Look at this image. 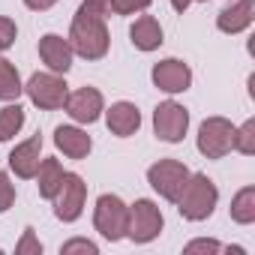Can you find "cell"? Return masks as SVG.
Returning <instances> with one entry per match:
<instances>
[{
  "label": "cell",
  "mask_w": 255,
  "mask_h": 255,
  "mask_svg": "<svg viewBox=\"0 0 255 255\" xmlns=\"http://www.w3.org/2000/svg\"><path fill=\"white\" fill-rule=\"evenodd\" d=\"M24 120H27V114H24V108L18 102H9V105L0 108V144L12 141L24 129Z\"/></svg>",
  "instance_id": "20"
},
{
  "label": "cell",
  "mask_w": 255,
  "mask_h": 255,
  "mask_svg": "<svg viewBox=\"0 0 255 255\" xmlns=\"http://www.w3.org/2000/svg\"><path fill=\"white\" fill-rule=\"evenodd\" d=\"M174 204H177V210L186 222H204V219L213 216V210L219 204V189L207 174L195 171V174H189V180L180 189Z\"/></svg>",
  "instance_id": "2"
},
{
  "label": "cell",
  "mask_w": 255,
  "mask_h": 255,
  "mask_svg": "<svg viewBox=\"0 0 255 255\" xmlns=\"http://www.w3.org/2000/svg\"><path fill=\"white\" fill-rule=\"evenodd\" d=\"M66 114L75 120V123H96L105 111V99L96 87H78L72 93H66V102H63Z\"/></svg>",
  "instance_id": "11"
},
{
  "label": "cell",
  "mask_w": 255,
  "mask_h": 255,
  "mask_svg": "<svg viewBox=\"0 0 255 255\" xmlns=\"http://www.w3.org/2000/svg\"><path fill=\"white\" fill-rule=\"evenodd\" d=\"M21 93H24V84H21L15 63L0 57V102H18Z\"/></svg>",
  "instance_id": "19"
},
{
  "label": "cell",
  "mask_w": 255,
  "mask_h": 255,
  "mask_svg": "<svg viewBox=\"0 0 255 255\" xmlns=\"http://www.w3.org/2000/svg\"><path fill=\"white\" fill-rule=\"evenodd\" d=\"M165 216L150 198H135L129 204V219H126V237L132 243H150L162 234Z\"/></svg>",
  "instance_id": "4"
},
{
  "label": "cell",
  "mask_w": 255,
  "mask_h": 255,
  "mask_svg": "<svg viewBox=\"0 0 255 255\" xmlns=\"http://www.w3.org/2000/svg\"><path fill=\"white\" fill-rule=\"evenodd\" d=\"M153 0H108V9L114 15H135V12H144Z\"/></svg>",
  "instance_id": "23"
},
{
  "label": "cell",
  "mask_w": 255,
  "mask_h": 255,
  "mask_svg": "<svg viewBox=\"0 0 255 255\" xmlns=\"http://www.w3.org/2000/svg\"><path fill=\"white\" fill-rule=\"evenodd\" d=\"M198 153L207 159H222L234 150V123L225 117H207L195 135Z\"/></svg>",
  "instance_id": "5"
},
{
  "label": "cell",
  "mask_w": 255,
  "mask_h": 255,
  "mask_svg": "<svg viewBox=\"0 0 255 255\" xmlns=\"http://www.w3.org/2000/svg\"><path fill=\"white\" fill-rule=\"evenodd\" d=\"M171 6H174V12H186L192 6V0H171Z\"/></svg>",
  "instance_id": "30"
},
{
  "label": "cell",
  "mask_w": 255,
  "mask_h": 255,
  "mask_svg": "<svg viewBox=\"0 0 255 255\" xmlns=\"http://www.w3.org/2000/svg\"><path fill=\"white\" fill-rule=\"evenodd\" d=\"M24 93H27V99L36 108L54 111V108H63L66 93H69V84L57 72H33L27 78V84H24Z\"/></svg>",
  "instance_id": "6"
},
{
  "label": "cell",
  "mask_w": 255,
  "mask_h": 255,
  "mask_svg": "<svg viewBox=\"0 0 255 255\" xmlns=\"http://www.w3.org/2000/svg\"><path fill=\"white\" fill-rule=\"evenodd\" d=\"M126 219H129V204H126L120 195L105 192V195L96 198V207H93V228H96L105 240H111V243L123 240V237H126Z\"/></svg>",
  "instance_id": "3"
},
{
  "label": "cell",
  "mask_w": 255,
  "mask_h": 255,
  "mask_svg": "<svg viewBox=\"0 0 255 255\" xmlns=\"http://www.w3.org/2000/svg\"><path fill=\"white\" fill-rule=\"evenodd\" d=\"M129 42L138 48V51H156L162 42H165V33H162V24L153 18V15H138L129 27Z\"/></svg>",
  "instance_id": "17"
},
{
  "label": "cell",
  "mask_w": 255,
  "mask_h": 255,
  "mask_svg": "<svg viewBox=\"0 0 255 255\" xmlns=\"http://www.w3.org/2000/svg\"><path fill=\"white\" fill-rule=\"evenodd\" d=\"M231 219L237 225H252L255 222V186H243L231 198Z\"/></svg>",
  "instance_id": "21"
},
{
  "label": "cell",
  "mask_w": 255,
  "mask_h": 255,
  "mask_svg": "<svg viewBox=\"0 0 255 255\" xmlns=\"http://www.w3.org/2000/svg\"><path fill=\"white\" fill-rule=\"evenodd\" d=\"M153 132L165 144H180L189 132V111L174 99L159 102L153 108Z\"/></svg>",
  "instance_id": "8"
},
{
  "label": "cell",
  "mask_w": 255,
  "mask_h": 255,
  "mask_svg": "<svg viewBox=\"0 0 255 255\" xmlns=\"http://www.w3.org/2000/svg\"><path fill=\"white\" fill-rule=\"evenodd\" d=\"M150 78H153V84L162 90V93H186L189 87H192V69H189V63H183L180 57H165V60H159V63H153V69H150Z\"/></svg>",
  "instance_id": "10"
},
{
  "label": "cell",
  "mask_w": 255,
  "mask_h": 255,
  "mask_svg": "<svg viewBox=\"0 0 255 255\" xmlns=\"http://www.w3.org/2000/svg\"><path fill=\"white\" fill-rule=\"evenodd\" d=\"M72 252H87V255H96V252H99V246H96L93 240H87V237H72V240H66V243L60 246V255H72Z\"/></svg>",
  "instance_id": "26"
},
{
  "label": "cell",
  "mask_w": 255,
  "mask_h": 255,
  "mask_svg": "<svg viewBox=\"0 0 255 255\" xmlns=\"http://www.w3.org/2000/svg\"><path fill=\"white\" fill-rule=\"evenodd\" d=\"M54 216L60 222H75L81 219L84 213V204H87V183L81 174L75 171H63V180H60V189L54 192Z\"/></svg>",
  "instance_id": "7"
},
{
  "label": "cell",
  "mask_w": 255,
  "mask_h": 255,
  "mask_svg": "<svg viewBox=\"0 0 255 255\" xmlns=\"http://www.w3.org/2000/svg\"><path fill=\"white\" fill-rule=\"evenodd\" d=\"M252 21H255V0H231V3L225 9H219V15H216V27L222 33H228V36L249 30Z\"/></svg>",
  "instance_id": "15"
},
{
  "label": "cell",
  "mask_w": 255,
  "mask_h": 255,
  "mask_svg": "<svg viewBox=\"0 0 255 255\" xmlns=\"http://www.w3.org/2000/svg\"><path fill=\"white\" fill-rule=\"evenodd\" d=\"M54 147L69 159H87L93 150V138L81 126H57L54 129Z\"/></svg>",
  "instance_id": "16"
},
{
  "label": "cell",
  "mask_w": 255,
  "mask_h": 255,
  "mask_svg": "<svg viewBox=\"0 0 255 255\" xmlns=\"http://www.w3.org/2000/svg\"><path fill=\"white\" fill-rule=\"evenodd\" d=\"M111 15L108 0H84L72 15V27H69V45L78 57L84 60H102L111 48V33L105 18Z\"/></svg>",
  "instance_id": "1"
},
{
  "label": "cell",
  "mask_w": 255,
  "mask_h": 255,
  "mask_svg": "<svg viewBox=\"0 0 255 255\" xmlns=\"http://www.w3.org/2000/svg\"><path fill=\"white\" fill-rule=\"evenodd\" d=\"M234 150L243 153V156H252L255 153V120L252 117L246 123L234 126Z\"/></svg>",
  "instance_id": "22"
},
{
  "label": "cell",
  "mask_w": 255,
  "mask_h": 255,
  "mask_svg": "<svg viewBox=\"0 0 255 255\" xmlns=\"http://www.w3.org/2000/svg\"><path fill=\"white\" fill-rule=\"evenodd\" d=\"M186 255H195V252H222V243L219 240H210V237H198V240H189L183 246Z\"/></svg>",
  "instance_id": "28"
},
{
  "label": "cell",
  "mask_w": 255,
  "mask_h": 255,
  "mask_svg": "<svg viewBox=\"0 0 255 255\" xmlns=\"http://www.w3.org/2000/svg\"><path fill=\"white\" fill-rule=\"evenodd\" d=\"M192 3H207V0H192Z\"/></svg>",
  "instance_id": "31"
},
{
  "label": "cell",
  "mask_w": 255,
  "mask_h": 255,
  "mask_svg": "<svg viewBox=\"0 0 255 255\" xmlns=\"http://www.w3.org/2000/svg\"><path fill=\"white\" fill-rule=\"evenodd\" d=\"M33 177H36V189H39V195H42L45 201H51L54 192L60 189V180H63V165H60V159H54V156L39 159V168H36Z\"/></svg>",
  "instance_id": "18"
},
{
  "label": "cell",
  "mask_w": 255,
  "mask_h": 255,
  "mask_svg": "<svg viewBox=\"0 0 255 255\" xmlns=\"http://www.w3.org/2000/svg\"><path fill=\"white\" fill-rule=\"evenodd\" d=\"M15 36H18L15 21H12V18H6V15H0V51L12 48V45H15Z\"/></svg>",
  "instance_id": "27"
},
{
  "label": "cell",
  "mask_w": 255,
  "mask_h": 255,
  "mask_svg": "<svg viewBox=\"0 0 255 255\" xmlns=\"http://www.w3.org/2000/svg\"><path fill=\"white\" fill-rule=\"evenodd\" d=\"M39 57H42V63L48 66V72L66 75V72L72 69L75 51H72L69 39H63L60 33H45V36L39 39Z\"/></svg>",
  "instance_id": "14"
},
{
  "label": "cell",
  "mask_w": 255,
  "mask_h": 255,
  "mask_svg": "<svg viewBox=\"0 0 255 255\" xmlns=\"http://www.w3.org/2000/svg\"><path fill=\"white\" fill-rule=\"evenodd\" d=\"M9 171L21 180H30L39 168V159H42V138L39 135H30L24 141H18L12 150H9Z\"/></svg>",
  "instance_id": "13"
},
{
  "label": "cell",
  "mask_w": 255,
  "mask_h": 255,
  "mask_svg": "<svg viewBox=\"0 0 255 255\" xmlns=\"http://www.w3.org/2000/svg\"><path fill=\"white\" fill-rule=\"evenodd\" d=\"M189 168L180 162V159H159V162H153L150 168H147V183L153 186V192H159L165 201H177V195H180V189L186 186V180H189Z\"/></svg>",
  "instance_id": "9"
},
{
  "label": "cell",
  "mask_w": 255,
  "mask_h": 255,
  "mask_svg": "<svg viewBox=\"0 0 255 255\" xmlns=\"http://www.w3.org/2000/svg\"><path fill=\"white\" fill-rule=\"evenodd\" d=\"M15 204V183L9 180L6 171H0V213H6Z\"/></svg>",
  "instance_id": "25"
},
{
  "label": "cell",
  "mask_w": 255,
  "mask_h": 255,
  "mask_svg": "<svg viewBox=\"0 0 255 255\" xmlns=\"http://www.w3.org/2000/svg\"><path fill=\"white\" fill-rule=\"evenodd\" d=\"M15 252H18V255H42V243H39V237L33 234V228H24L21 240L15 243Z\"/></svg>",
  "instance_id": "24"
},
{
  "label": "cell",
  "mask_w": 255,
  "mask_h": 255,
  "mask_svg": "<svg viewBox=\"0 0 255 255\" xmlns=\"http://www.w3.org/2000/svg\"><path fill=\"white\" fill-rule=\"evenodd\" d=\"M102 114H105L108 132L117 135V138H129V135H135L141 129V111H138L135 102H126V99L111 102V108H105Z\"/></svg>",
  "instance_id": "12"
},
{
  "label": "cell",
  "mask_w": 255,
  "mask_h": 255,
  "mask_svg": "<svg viewBox=\"0 0 255 255\" xmlns=\"http://www.w3.org/2000/svg\"><path fill=\"white\" fill-rule=\"evenodd\" d=\"M54 3H57V0H24V6L33 9V12H45V9H51Z\"/></svg>",
  "instance_id": "29"
}]
</instances>
